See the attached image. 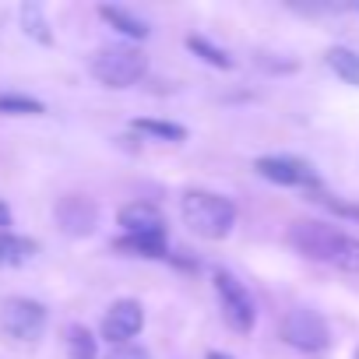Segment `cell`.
<instances>
[{
	"mask_svg": "<svg viewBox=\"0 0 359 359\" xmlns=\"http://www.w3.org/2000/svg\"><path fill=\"white\" fill-rule=\"evenodd\" d=\"M180 212H184V222L191 226V233L201 240H222L233 233V222H236V205L212 191H187L184 201H180Z\"/></svg>",
	"mask_w": 359,
	"mask_h": 359,
	"instance_id": "1",
	"label": "cell"
},
{
	"mask_svg": "<svg viewBox=\"0 0 359 359\" xmlns=\"http://www.w3.org/2000/svg\"><path fill=\"white\" fill-rule=\"evenodd\" d=\"M148 57L137 46H106L92 57V78L106 88H130L144 78Z\"/></svg>",
	"mask_w": 359,
	"mask_h": 359,
	"instance_id": "2",
	"label": "cell"
},
{
	"mask_svg": "<svg viewBox=\"0 0 359 359\" xmlns=\"http://www.w3.org/2000/svg\"><path fill=\"white\" fill-rule=\"evenodd\" d=\"M282 338H285V345H292L299 352H324L331 345V327L317 310L296 306L282 320Z\"/></svg>",
	"mask_w": 359,
	"mask_h": 359,
	"instance_id": "3",
	"label": "cell"
},
{
	"mask_svg": "<svg viewBox=\"0 0 359 359\" xmlns=\"http://www.w3.org/2000/svg\"><path fill=\"white\" fill-rule=\"evenodd\" d=\"M215 296H219V306H222V317L233 331L247 334L257 320V310H254V299L247 292V285L233 275V271H215Z\"/></svg>",
	"mask_w": 359,
	"mask_h": 359,
	"instance_id": "4",
	"label": "cell"
},
{
	"mask_svg": "<svg viewBox=\"0 0 359 359\" xmlns=\"http://www.w3.org/2000/svg\"><path fill=\"white\" fill-rule=\"evenodd\" d=\"M0 331L15 341H36L46 331V306L25 296L0 303Z\"/></svg>",
	"mask_w": 359,
	"mask_h": 359,
	"instance_id": "5",
	"label": "cell"
},
{
	"mask_svg": "<svg viewBox=\"0 0 359 359\" xmlns=\"http://www.w3.org/2000/svg\"><path fill=\"white\" fill-rule=\"evenodd\" d=\"M254 169H257L264 180H271V184H282V187H310V191L320 187V180L313 176V169H310L306 162L292 158V155H261V158L254 162Z\"/></svg>",
	"mask_w": 359,
	"mask_h": 359,
	"instance_id": "6",
	"label": "cell"
},
{
	"mask_svg": "<svg viewBox=\"0 0 359 359\" xmlns=\"http://www.w3.org/2000/svg\"><path fill=\"white\" fill-rule=\"evenodd\" d=\"M338 240H341V233L324 222H292V229H289V247L310 261H331Z\"/></svg>",
	"mask_w": 359,
	"mask_h": 359,
	"instance_id": "7",
	"label": "cell"
},
{
	"mask_svg": "<svg viewBox=\"0 0 359 359\" xmlns=\"http://www.w3.org/2000/svg\"><path fill=\"white\" fill-rule=\"evenodd\" d=\"M144 327V310L137 299H116L106 317H102V338L113 341L116 348L120 345H130V338Z\"/></svg>",
	"mask_w": 359,
	"mask_h": 359,
	"instance_id": "8",
	"label": "cell"
},
{
	"mask_svg": "<svg viewBox=\"0 0 359 359\" xmlns=\"http://www.w3.org/2000/svg\"><path fill=\"white\" fill-rule=\"evenodd\" d=\"M57 222L71 236H88L95 229V222H99V208L85 194H67V198L57 201Z\"/></svg>",
	"mask_w": 359,
	"mask_h": 359,
	"instance_id": "9",
	"label": "cell"
},
{
	"mask_svg": "<svg viewBox=\"0 0 359 359\" xmlns=\"http://www.w3.org/2000/svg\"><path fill=\"white\" fill-rule=\"evenodd\" d=\"M116 222L127 229V236H151V240H165V222L162 212L148 201H130L120 208Z\"/></svg>",
	"mask_w": 359,
	"mask_h": 359,
	"instance_id": "10",
	"label": "cell"
},
{
	"mask_svg": "<svg viewBox=\"0 0 359 359\" xmlns=\"http://www.w3.org/2000/svg\"><path fill=\"white\" fill-rule=\"evenodd\" d=\"M99 15L116 29V32H123V36H130V39H148V22L141 18V15H134V11H127V8H116V4H102L99 8Z\"/></svg>",
	"mask_w": 359,
	"mask_h": 359,
	"instance_id": "11",
	"label": "cell"
},
{
	"mask_svg": "<svg viewBox=\"0 0 359 359\" xmlns=\"http://www.w3.org/2000/svg\"><path fill=\"white\" fill-rule=\"evenodd\" d=\"M327 67L352 88H359V53L348 46H331L327 50Z\"/></svg>",
	"mask_w": 359,
	"mask_h": 359,
	"instance_id": "12",
	"label": "cell"
},
{
	"mask_svg": "<svg viewBox=\"0 0 359 359\" xmlns=\"http://www.w3.org/2000/svg\"><path fill=\"white\" fill-rule=\"evenodd\" d=\"M36 240L15 236V233H0V264H25L36 254Z\"/></svg>",
	"mask_w": 359,
	"mask_h": 359,
	"instance_id": "13",
	"label": "cell"
},
{
	"mask_svg": "<svg viewBox=\"0 0 359 359\" xmlns=\"http://www.w3.org/2000/svg\"><path fill=\"white\" fill-rule=\"evenodd\" d=\"M116 250H127L134 257H165V240H151V236H120Z\"/></svg>",
	"mask_w": 359,
	"mask_h": 359,
	"instance_id": "14",
	"label": "cell"
},
{
	"mask_svg": "<svg viewBox=\"0 0 359 359\" xmlns=\"http://www.w3.org/2000/svg\"><path fill=\"white\" fill-rule=\"evenodd\" d=\"M331 264H334V268H341V271H348V275H359V240L341 233V240L334 243Z\"/></svg>",
	"mask_w": 359,
	"mask_h": 359,
	"instance_id": "15",
	"label": "cell"
},
{
	"mask_svg": "<svg viewBox=\"0 0 359 359\" xmlns=\"http://www.w3.org/2000/svg\"><path fill=\"white\" fill-rule=\"evenodd\" d=\"M187 50L191 53H198L205 64H212V67H222V71H229L233 67V57L226 53V50H219V46H212L208 39H201V36H187Z\"/></svg>",
	"mask_w": 359,
	"mask_h": 359,
	"instance_id": "16",
	"label": "cell"
},
{
	"mask_svg": "<svg viewBox=\"0 0 359 359\" xmlns=\"http://www.w3.org/2000/svg\"><path fill=\"white\" fill-rule=\"evenodd\" d=\"M67 352L71 359H95V334L81 324L67 327Z\"/></svg>",
	"mask_w": 359,
	"mask_h": 359,
	"instance_id": "17",
	"label": "cell"
},
{
	"mask_svg": "<svg viewBox=\"0 0 359 359\" xmlns=\"http://www.w3.org/2000/svg\"><path fill=\"white\" fill-rule=\"evenodd\" d=\"M134 130L151 134V137H158V141H184V137H187V127L169 123V120H134Z\"/></svg>",
	"mask_w": 359,
	"mask_h": 359,
	"instance_id": "18",
	"label": "cell"
},
{
	"mask_svg": "<svg viewBox=\"0 0 359 359\" xmlns=\"http://www.w3.org/2000/svg\"><path fill=\"white\" fill-rule=\"evenodd\" d=\"M22 25H25V32H29L32 39H39V43H50V39H53V32H50L46 15H43L39 4H25V8H22Z\"/></svg>",
	"mask_w": 359,
	"mask_h": 359,
	"instance_id": "19",
	"label": "cell"
},
{
	"mask_svg": "<svg viewBox=\"0 0 359 359\" xmlns=\"http://www.w3.org/2000/svg\"><path fill=\"white\" fill-rule=\"evenodd\" d=\"M0 113H29V116H36V113H43V102H36L29 95H0Z\"/></svg>",
	"mask_w": 359,
	"mask_h": 359,
	"instance_id": "20",
	"label": "cell"
},
{
	"mask_svg": "<svg viewBox=\"0 0 359 359\" xmlns=\"http://www.w3.org/2000/svg\"><path fill=\"white\" fill-rule=\"evenodd\" d=\"M313 201H317V205H324V208H331L334 215H345V219H359V205H345V201H334V198H327V194H320V191H313Z\"/></svg>",
	"mask_w": 359,
	"mask_h": 359,
	"instance_id": "21",
	"label": "cell"
},
{
	"mask_svg": "<svg viewBox=\"0 0 359 359\" xmlns=\"http://www.w3.org/2000/svg\"><path fill=\"white\" fill-rule=\"evenodd\" d=\"M109 359H151V355H148V348H141V345H120V348L109 352Z\"/></svg>",
	"mask_w": 359,
	"mask_h": 359,
	"instance_id": "22",
	"label": "cell"
},
{
	"mask_svg": "<svg viewBox=\"0 0 359 359\" xmlns=\"http://www.w3.org/2000/svg\"><path fill=\"white\" fill-rule=\"evenodd\" d=\"M8 226H11V212H8L4 201H0V233H8Z\"/></svg>",
	"mask_w": 359,
	"mask_h": 359,
	"instance_id": "23",
	"label": "cell"
},
{
	"mask_svg": "<svg viewBox=\"0 0 359 359\" xmlns=\"http://www.w3.org/2000/svg\"><path fill=\"white\" fill-rule=\"evenodd\" d=\"M205 359H236V355H229V352H208Z\"/></svg>",
	"mask_w": 359,
	"mask_h": 359,
	"instance_id": "24",
	"label": "cell"
},
{
	"mask_svg": "<svg viewBox=\"0 0 359 359\" xmlns=\"http://www.w3.org/2000/svg\"><path fill=\"white\" fill-rule=\"evenodd\" d=\"M355 359H359V348H355Z\"/></svg>",
	"mask_w": 359,
	"mask_h": 359,
	"instance_id": "25",
	"label": "cell"
}]
</instances>
